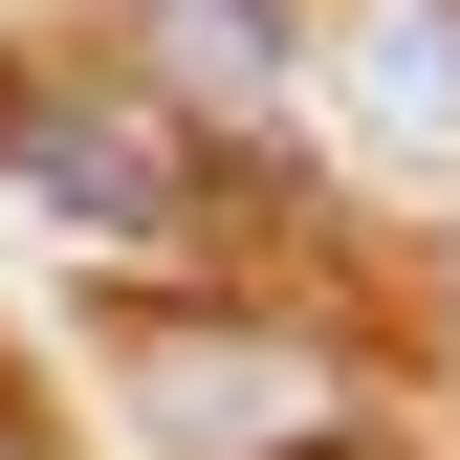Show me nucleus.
<instances>
[{"label": "nucleus", "instance_id": "obj_1", "mask_svg": "<svg viewBox=\"0 0 460 460\" xmlns=\"http://www.w3.org/2000/svg\"><path fill=\"white\" fill-rule=\"evenodd\" d=\"M329 132L438 176L460 154V0H329Z\"/></svg>", "mask_w": 460, "mask_h": 460}, {"label": "nucleus", "instance_id": "obj_2", "mask_svg": "<svg viewBox=\"0 0 460 460\" xmlns=\"http://www.w3.org/2000/svg\"><path fill=\"white\" fill-rule=\"evenodd\" d=\"M0 154H22V198H66V219H176L198 198L132 88H0Z\"/></svg>", "mask_w": 460, "mask_h": 460}, {"label": "nucleus", "instance_id": "obj_3", "mask_svg": "<svg viewBox=\"0 0 460 460\" xmlns=\"http://www.w3.org/2000/svg\"><path fill=\"white\" fill-rule=\"evenodd\" d=\"M0 460H44V417H22V394H0Z\"/></svg>", "mask_w": 460, "mask_h": 460}]
</instances>
